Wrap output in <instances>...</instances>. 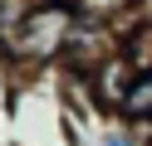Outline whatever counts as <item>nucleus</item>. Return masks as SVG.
Instances as JSON below:
<instances>
[{
	"mask_svg": "<svg viewBox=\"0 0 152 146\" xmlns=\"http://www.w3.org/2000/svg\"><path fill=\"white\" fill-rule=\"evenodd\" d=\"M74 19H79V5L30 0L10 29H0V49L10 58H25V63H54L74 34Z\"/></svg>",
	"mask_w": 152,
	"mask_h": 146,
	"instance_id": "f257e3e1",
	"label": "nucleus"
},
{
	"mask_svg": "<svg viewBox=\"0 0 152 146\" xmlns=\"http://www.w3.org/2000/svg\"><path fill=\"white\" fill-rule=\"evenodd\" d=\"M113 117H123V122H132V127H152V63L132 68V78H128V88H123Z\"/></svg>",
	"mask_w": 152,
	"mask_h": 146,
	"instance_id": "f03ea898",
	"label": "nucleus"
},
{
	"mask_svg": "<svg viewBox=\"0 0 152 146\" xmlns=\"http://www.w3.org/2000/svg\"><path fill=\"white\" fill-rule=\"evenodd\" d=\"M147 132L152 127H132V122H123V117H113V122L98 132V146H142Z\"/></svg>",
	"mask_w": 152,
	"mask_h": 146,
	"instance_id": "7ed1b4c3",
	"label": "nucleus"
},
{
	"mask_svg": "<svg viewBox=\"0 0 152 146\" xmlns=\"http://www.w3.org/2000/svg\"><path fill=\"white\" fill-rule=\"evenodd\" d=\"M142 146H152V132H147V136H142Z\"/></svg>",
	"mask_w": 152,
	"mask_h": 146,
	"instance_id": "20e7f679",
	"label": "nucleus"
},
{
	"mask_svg": "<svg viewBox=\"0 0 152 146\" xmlns=\"http://www.w3.org/2000/svg\"><path fill=\"white\" fill-rule=\"evenodd\" d=\"M64 5H83V0H64Z\"/></svg>",
	"mask_w": 152,
	"mask_h": 146,
	"instance_id": "39448f33",
	"label": "nucleus"
}]
</instances>
